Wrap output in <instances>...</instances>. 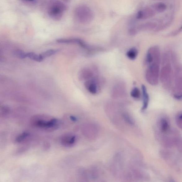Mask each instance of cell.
Instances as JSON below:
<instances>
[{
	"label": "cell",
	"mask_w": 182,
	"mask_h": 182,
	"mask_svg": "<svg viewBox=\"0 0 182 182\" xmlns=\"http://www.w3.org/2000/svg\"><path fill=\"white\" fill-rule=\"evenodd\" d=\"M171 54L165 52L162 57V67L160 73V79L165 88H170L172 82Z\"/></svg>",
	"instance_id": "6da1fadb"
},
{
	"label": "cell",
	"mask_w": 182,
	"mask_h": 182,
	"mask_svg": "<svg viewBox=\"0 0 182 182\" xmlns=\"http://www.w3.org/2000/svg\"><path fill=\"white\" fill-rule=\"evenodd\" d=\"M31 125L36 127L54 130L57 128L58 121L56 119L45 115L34 116L31 120Z\"/></svg>",
	"instance_id": "7a4b0ae2"
},
{
	"label": "cell",
	"mask_w": 182,
	"mask_h": 182,
	"mask_svg": "<svg viewBox=\"0 0 182 182\" xmlns=\"http://www.w3.org/2000/svg\"><path fill=\"white\" fill-rule=\"evenodd\" d=\"M68 7L60 0H51L48 5V13L51 18L55 20H60Z\"/></svg>",
	"instance_id": "3957f363"
},
{
	"label": "cell",
	"mask_w": 182,
	"mask_h": 182,
	"mask_svg": "<svg viewBox=\"0 0 182 182\" xmlns=\"http://www.w3.org/2000/svg\"><path fill=\"white\" fill-rule=\"evenodd\" d=\"M160 62L161 61L154 60L147 65L145 77L148 82L151 85L156 86L159 83Z\"/></svg>",
	"instance_id": "277c9868"
},
{
	"label": "cell",
	"mask_w": 182,
	"mask_h": 182,
	"mask_svg": "<svg viewBox=\"0 0 182 182\" xmlns=\"http://www.w3.org/2000/svg\"><path fill=\"white\" fill-rule=\"evenodd\" d=\"M74 15L76 20L83 24L91 23L94 18V14L91 9L84 5L77 7L75 9Z\"/></svg>",
	"instance_id": "5b68a950"
},
{
	"label": "cell",
	"mask_w": 182,
	"mask_h": 182,
	"mask_svg": "<svg viewBox=\"0 0 182 182\" xmlns=\"http://www.w3.org/2000/svg\"><path fill=\"white\" fill-rule=\"evenodd\" d=\"M174 67V98L177 100H182V72L177 61L173 62Z\"/></svg>",
	"instance_id": "8992f818"
},
{
	"label": "cell",
	"mask_w": 182,
	"mask_h": 182,
	"mask_svg": "<svg viewBox=\"0 0 182 182\" xmlns=\"http://www.w3.org/2000/svg\"><path fill=\"white\" fill-rule=\"evenodd\" d=\"M100 79L98 75L93 78L85 81L84 86L90 93L93 95L96 94L100 90Z\"/></svg>",
	"instance_id": "52a82bcc"
},
{
	"label": "cell",
	"mask_w": 182,
	"mask_h": 182,
	"mask_svg": "<svg viewBox=\"0 0 182 182\" xmlns=\"http://www.w3.org/2000/svg\"><path fill=\"white\" fill-rule=\"evenodd\" d=\"M98 75L97 70L94 67L83 68L79 73V78L82 81H87Z\"/></svg>",
	"instance_id": "ba28073f"
},
{
	"label": "cell",
	"mask_w": 182,
	"mask_h": 182,
	"mask_svg": "<svg viewBox=\"0 0 182 182\" xmlns=\"http://www.w3.org/2000/svg\"><path fill=\"white\" fill-rule=\"evenodd\" d=\"M157 132L162 134H167L171 131L170 123L167 118H160L157 122Z\"/></svg>",
	"instance_id": "9c48e42d"
},
{
	"label": "cell",
	"mask_w": 182,
	"mask_h": 182,
	"mask_svg": "<svg viewBox=\"0 0 182 182\" xmlns=\"http://www.w3.org/2000/svg\"><path fill=\"white\" fill-rule=\"evenodd\" d=\"M156 13L152 7H146L138 12L137 18L139 20H145L152 18L156 15Z\"/></svg>",
	"instance_id": "30bf717a"
},
{
	"label": "cell",
	"mask_w": 182,
	"mask_h": 182,
	"mask_svg": "<svg viewBox=\"0 0 182 182\" xmlns=\"http://www.w3.org/2000/svg\"><path fill=\"white\" fill-rule=\"evenodd\" d=\"M141 88L143 99V104L141 110L142 111H144L146 110L148 106H149V97L146 87L144 85H142Z\"/></svg>",
	"instance_id": "8fae6325"
},
{
	"label": "cell",
	"mask_w": 182,
	"mask_h": 182,
	"mask_svg": "<svg viewBox=\"0 0 182 182\" xmlns=\"http://www.w3.org/2000/svg\"><path fill=\"white\" fill-rule=\"evenodd\" d=\"M76 141V137L71 134H67L61 139L62 144L65 147H69L73 145Z\"/></svg>",
	"instance_id": "7c38bea8"
},
{
	"label": "cell",
	"mask_w": 182,
	"mask_h": 182,
	"mask_svg": "<svg viewBox=\"0 0 182 182\" xmlns=\"http://www.w3.org/2000/svg\"><path fill=\"white\" fill-rule=\"evenodd\" d=\"M113 95L118 97L122 96L126 94V90L123 84L118 83L113 87L112 92Z\"/></svg>",
	"instance_id": "4fadbf2b"
},
{
	"label": "cell",
	"mask_w": 182,
	"mask_h": 182,
	"mask_svg": "<svg viewBox=\"0 0 182 182\" xmlns=\"http://www.w3.org/2000/svg\"><path fill=\"white\" fill-rule=\"evenodd\" d=\"M157 26L156 23L153 22H149L143 24L138 27V29L139 30H152L156 28Z\"/></svg>",
	"instance_id": "5bb4252c"
},
{
	"label": "cell",
	"mask_w": 182,
	"mask_h": 182,
	"mask_svg": "<svg viewBox=\"0 0 182 182\" xmlns=\"http://www.w3.org/2000/svg\"><path fill=\"white\" fill-rule=\"evenodd\" d=\"M138 54V50L135 47L130 48L126 53V55L128 59L131 60H134L137 57Z\"/></svg>",
	"instance_id": "9a60e30c"
},
{
	"label": "cell",
	"mask_w": 182,
	"mask_h": 182,
	"mask_svg": "<svg viewBox=\"0 0 182 182\" xmlns=\"http://www.w3.org/2000/svg\"><path fill=\"white\" fill-rule=\"evenodd\" d=\"M156 12L162 13L166 10L167 7L166 5L163 3H157L153 4L151 6Z\"/></svg>",
	"instance_id": "2e32d148"
},
{
	"label": "cell",
	"mask_w": 182,
	"mask_h": 182,
	"mask_svg": "<svg viewBox=\"0 0 182 182\" xmlns=\"http://www.w3.org/2000/svg\"><path fill=\"white\" fill-rule=\"evenodd\" d=\"M26 57L38 62L42 61L43 60L41 54L38 55L33 52L26 53Z\"/></svg>",
	"instance_id": "e0dca14e"
},
{
	"label": "cell",
	"mask_w": 182,
	"mask_h": 182,
	"mask_svg": "<svg viewBox=\"0 0 182 182\" xmlns=\"http://www.w3.org/2000/svg\"><path fill=\"white\" fill-rule=\"evenodd\" d=\"M130 95L133 98L138 99H140L141 96V92L139 88L135 87L132 89Z\"/></svg>",
	"instance_id": "ac0fdd59"
},
{
	"label": "cell",
	"mask_w": 182,
	"mask_h": 182,
	"mask_svg": "<svg viewBox=\"0 0 182 182\" xmlns=\"http://www.w3.org/2000/svg\"><path fill=\"white\" fill-rule=\"evenodd\" d=\"M59 50L58 49H50L48 50L41 54V56L43 60L48 57H49L55 54L56 53L59 52Z\"/></svg>",
	"instance_id": "d6986e66"
},
{
	"label": "cell",
	"mask_w": 182,
	"mask_h": 182,
	"mask_svg": "<svg viewBox=\"0 0 182 182\" xmlns=\"http://www.w3.org/2000/svg\"><path fill=\"white\" fill-rule=\"evenodd\" d=\"M30 134L27 132H24L18 136L16 138V142L17 143H21L25 141L28 137H29Z\"/></svg>",
	"instance_id": "ffe728a7"
},
{
	"label": "cell",
	"mask_w": 182,
	"mask_h": 182,
	"mask_svg": "<svg viewBox=\"0 0 182 182\" xmlns=\"http://www.w3.org/2000/svg\"><path fill=\"white\" fill-rule=\"evenodd\" d=\"M175 145L178 151L182 153V137L179 134L175 138Z\"/></svg>",
	"instance_id": "44dd1931"
},
{
	"label": "cell",
	"mask_w": 182,
	"mask_h": 182,
	"mask_svg": "<svg viewBox=\"0 0 182 182\" xmlns=\"http://www.w3.org/2000/svg\"><path fill=\"white\" fill-rule=\"evenodd\" d=\"M13 53L14 55L19 59H23L26 57V53L20 50H16L14 51Z\"/></svg>",
	"instance_id": "7402d4cb"
},
{
	"label": "cell",
	"mask_w": 182,
	"mask_h": 182,
	"mask_svg": "<svg viewBox=\"0 0 182 182\" xmlns=\"http://www.w3.org/2000/svg\"><path fill=\"white\" fill-rule=\"evenodd\" d=\"M175 122L177 127L182 130V112L179 113L176 115Z\"/></svg>",
	"instance_id": "603a6c76"
},
{
	"label": "cell",
	"mask_w": 182,
	"mask_h": 182,
	"mask_svg": "<svg viewBox=\"0 0 182 182\" xmlns=\"http://www.w3.org/2000/svg\"><path fill=\"white\" fill-rule=\"evenodd\" d=\"M9 109L6 106H3L1 108V117H4L7 114H8L9 112Z\"/></svg>",
	"instance_id": "cb8c5ba5"
},
{
	"label": "cell",
	"mask_w": 182,
	"mask_h": 182,
	"mask_svg": "<svg viewBox=\"0 0 182 182\" xmlns=\"http://www.w3.org/2000/svg\"><path fill=\"white\" fill-rule=\"evenodd\" d=\"M165 149H162L161 151V156L164 159H167L169 158L170 157V153L169 151Z\"/></svg>",
	"instance_id": "d4e9b609"
},
{
	"label": "cell",
	"mask_w": 182,
	"mask_h": 182,
	"mask_svg": "<svg viewBox=\"0 0 182 182\" xmlns=\"http://www.w3.org/2000/svg\"><path fill=\"white\" fill-rule=\"evenodd\" d=\"M182 31V25L180 27V28H179L178 30L174 31V32H172L169 35L170 36H175L178 34L179 33H180Z\"/></svg>",
	"instance_id": "484cf974"
},
{
	"label": "cell",
	"mask_w": 182,
	"mask_h": 182,
	"mask_svg": "<svg viewBox=\"0 0 182 182\" xmlns=\"http://www.w3.org/2000/svg\"><path fill=\"white\" fill-rule=\"evenodd\" d=\"M124 117L125 118V120L127 121L128 123H129L130 124H133V121L132 119H131L130 117L129 116H128L127 115H125L124 116Z\"/></svg>",
	"instance_id": "4316f807"
},
{
	"label": "cell",
	"mask_w": 182,
	"mask_h": 182,
	"mask_svg": "<svg viewBox=\"0 0 182 182\" xmlns=\"http://www.w3.org/2000/svg\"><path fill=\"white\" fill-rule=\"evenodd\" d=\"M24 2L29 3H34L36 2V0H21Z\"/></svg>",
	"instance_id": "83f0119b"
},
{
	"label": "cell",
	"mask_w": 182,
	"mask_h": 182,
	"mask_svg": "<svg viewBox=\"0 0 182 182\" xmlns=\"http://www.w3.org/2000/svg\"><path fill=\"white\" fill-rule=\"evenodd\" d=\"M160 1H162V0H160Z\"/></svg>",
	"instance_id": "f1b7e54d"
},
{
	"label": "cell",
	"mask_w": 182,
	"mask_h": 182,
	"mask_svg": "<svg viewBox=\"0 0 182 182\" xmlns=\"http://www.w3.org/2000/svg\"></svg>",
	"instance_id": "f546056e"
}]
</instances>
